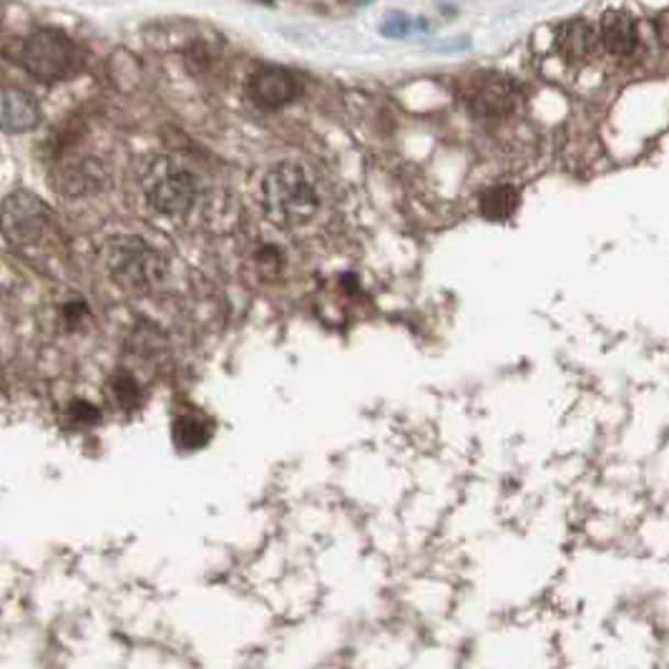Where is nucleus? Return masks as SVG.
<instances>
[{
  "instance_id": "1",
  "label": "nucleus",
  "mask_w": 669,
  "mask_h": 669,
  "mask_svg": "<svg viewBox=\"0 0 669 669\" xmlns=\"http://www.w3.org/2000/svg\"><path fill=\"white\" fill-rule=\"evenodd\" d=\"M257 202L272 227L294 232L317 220L325 197L308 167L298 161H277L259 179Z\"/></svg>"
},
{
  "instance_id": "2",
  "label": "nucleus",
  "mask_w": 669,
  "mask_h": 669,
  "mask_svg": "<svg viewBox=\"0 0 669 669\" xmlns=\"http://www.w3.org/2000/svg\"><path fill=\"white\" fill-rule=\"evenodd\" d=\"M142 191L149 210L167 220H185L199 197L194 174L171 156H156L142 174Z\"/></svg>"
},
{
  "instance_id": "3",
  "label": "nucleus",
  "mask_w": 669,
  "mask_h": 669,
  "mask_svg": "<svg viewBox=\"0 0 669 669\" xmlns=\"http://www.w3.org/2000/svg\"><path fill=\"white\" fill-rule=\"evenodd\" d=\"M103 265L126 290H152L167 275V263L149 242L142 237H114L103 247Z\"/></svg>"
},
{
  "instance_id": "4",
  "label": "nucleus",
  "mask_w": 669,
  "mask_h": 669,
  "mask_svg": "<svg viewBox=\"0 0 669 669\" xmlns=\"http://www.w3.org/2000/svg\"><path fill=\"white\" fill-rule=\"evenodd\" d=\"M51 210L36 194L15 189L0 204V232L13 247H31L46 237Z\"/></svg>"
},
{
  "instance_id": "5",
  "label": "nucleus",
  "mask_w": 669,
  "mask_h": 669,
  "mask_svg": "<svg viewBox=\"0 0 669 669\" xmlns=\"http://www.w3.org/2000/svg\"><path fill=\"white\" fill-rule=\"evenodd\" d=\"M21 64L25 71L43 83L60 81L71 71L74 46L60 31L41 29L23 41Z\"/></svg>"
},
{
  "instance_id": "6",
  "label": "nucleus",
  "mask_w": 669,
  "mask_h": 669,
  "mask_svg": "<svg viewBox=\"0 0 669 669\" xmlns=\"http://www.w3.org/2000/svg\"><path fill=\"white\" fill-rule=\"evenodd\" d=\"M466 103L476 116L481 119H503L514 111L516 93L514 86L499 76H473L468 81Z\"/></svg>"
},
{
  "instance_id": "7",
  "label": "nucleus",
  "mask_w": 669,
  "mask_h": 669,
  "mask_svg": "<svg viewBox=\"0 0 669 669\" xmlns=\"http://www.w3.org/2000/svg\"><path fill=\"white\" fill-rule=\"evenodd\" d=\"M249 99L263 109H282L287 103L298 99L300 83L290 71L275 66H265L249 76L247 83Z\"/></svg>"
},
{
  "instance_id": "8",
  "label": "nucleus",
  "mask_w": 669,
  "mask_h": 669,
  "mask_svg": "<svg viewBox=\"0 0 669 669\" xmlns=\"http://www.w3.org/2000/svg\"><path fill=\"white\" fill-rule=\"evenodd\" d=\"M596 43L614 58H629L639 46V25L629 11H610L596 25Z\"/></svg>"
},
{
  "instance_id": "9",
  "label": "nucleus",
  "mask_w": 669,
  "mask_h": 669,
  "mask_svg": "<svg viewBox=\"0 0 669 669\" xmlns=\"http://www.w3.org/2000/svg\"><path fill=\"white\" fill-rule=\"evenodd\" d=\"M41 107L33 93L5 86L0 89V129L5 134H29L38 126Z\"/></svg>"
},
{
  "instance_id": "10",
  "label": "nucleus",
  "mask_w": 669,
  "mask_h": 669,
  "mask_svg": "<svg viewBox=\"0 0 669 669\" xmlns=\"http://www.w3.org/2000/svg\"><path fill=\"white\" fill-rule=\"evenodd\" d=\"M556 43H559L561 56L569 64H581V60H589L594 54L596 31L584 21H567L556 33Z\"/></svg>"
},
{
  "instance_id": "11",
  "label": "nucleus",
  "mask_w": 669,
  "mask_h": 669,
  "mask_svg": "<svg viewBox=\"0 0 669 669\" xmlns=\"http://www.w3.org/2000/svg\"><path fill=\"white\" fill-rule=\"evenodd\" d=\"M58 191H64V194H89V191L101 187L103 174L101 169L96 167L93 161H76V164H66V167L58 169Z\"/></svg>"
},
{
  "instance_id": "12",
  "label": "nucleus",
  "mask_w": 669,
  "mask_h": 669,
  "mask_svg": "<svg viewBox=\"0 0 669 669\" xmlns=\"http://www.w3.org/2000/svg\"><path fill=\"white\" fill-rule=\"evenodd\" d=\"M519 204V194L516 189L511 187H497L491 191H486L481 199V212L489 216V220H506L509 214H514Z\"/></svg>"
},
{
  "instance_id": "13",
  "label": "nucleus",
  "mask_w": 669,
  "mask_h": 669,
  "mask_svg": "<svg viewBox=\"0 0 669 669\" xmlns=\"http://www.w3.org/2000/svg\"><path fill=\"white\" fill-rule=\"evenodd\" d=\"M207 438H210V433H207L204 423H199L194 419H179L174 423V441H177L179 448L194 450L199 446H204Z\"/></svg>"
},
{
  "instance_id": "14",
  "label": "nucleus",
  "mask_w": 669,
  "mask_h": 669,
  "mask_svg": "<svg viewBox=\"0 0 669 669\" xmlns=\"http://www.w3.org/2000/svg\"><path fill=\"white\" fill-rule=\"evenodd\" d=\"M68 413H71L74 423H78V425H93V423H99V419H101L99 408H96L89 401H74L71 408H68Z\"/></svg>"
},
{
  "instance_id": "15",
  "label": "nucleus",
  "mask_w": 669,
  "mask_h": 669,
  "mask_svg": "<svg viewBox=\"0 0 669 669\" xmlns=\"http://www.w3.org/2000/svg\"><path fill=\"white\" fill-rule=\"evenodd\" d=\"M64 315H66V320H68V325H78L81 323V317L86 315V305L83 302H68V305L64 308Z\"/></svg>"
}]
</instances>
